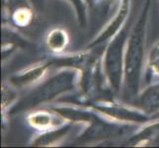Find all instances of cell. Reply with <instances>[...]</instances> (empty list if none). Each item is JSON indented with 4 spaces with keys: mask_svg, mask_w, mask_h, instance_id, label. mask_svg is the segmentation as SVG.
Listing matches in <instances>:
<instances>
[{
    "mask_svg": "<svg viewBox=\"0 0 159 148\" xmlns=\"http://www.w3.org/2000/svg\"><path fill=\"white\" fill-rule=\"evenodd\" d=\"M142 45H143V30H142V24L140 23L138 28H135L128 52L127 76L128 82L129 81V83H135V77L138 75L142 57Z\"/></svg>",
    "mask_w": 159,
    "mask_h": 148,
    "instance_id": "1",
    "label": "cell"
},
{
    "mask_svg": "<svg viewBox=\"0 0 159 148\" xmlns=\"http://www.w3.org/2000/svg\"><path fill=\"white\" fill-rule=\"evenodd\" d=\"M120 63H122V42L116 41L108 53L107 67L112 83L117 85L120 78Z\"/></svg>",
    "mask_w": 159,
    "mask_h": 148,
    "instance_id": "2",
    "label": "cell"
},
{
    "mask_svg": "<svg viewBox=\"0 0 159 148\" xmlns=\"http://www.w3.org/2000/svg\"><path fill=\"white\" fill-rule=\"evenodd\" d=\"M141 105L147 111H154L159 108V86L145 93L141 99Z\"/></svg>",
    "mask_w": 159,
    "mask_h": 148,
    "instance_id": "3",
    "label": "cell"
}]
</instances>
